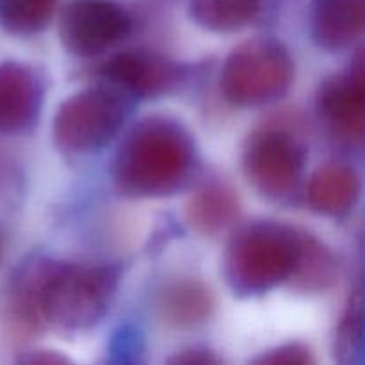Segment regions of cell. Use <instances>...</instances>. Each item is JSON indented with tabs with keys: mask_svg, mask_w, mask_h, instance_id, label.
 <instances>
[{
	"mask_svg": "<svg viewBox=\"0 0 365 365\" xmlns=\"http://www.w3.org/2000/svg\"><path fill=\"white\" fill-rule=\"evenodd\" d=\"M195 166V143L180 123L153 116L127 134L114 163V182L123 195L160 198L177 192Z\"/></svg>",
	"mask_w": 365,
	"mask_h": 365,
	"instance_id": "1",
	"label": "cell"
},
{
	"mask_svg": "<svg viewBox=\"0 0 365 365\" xmlns=\"http://www.w3.org/2000/svg\"><path fill=\"white\" fill-rule=\"evenodd\" d=\"M39 307L46 327L86 330L107 312L118 289L113 266H78L36 259Z\"/></svg>",
	"mask_w": 365,
	"mask_h": 365,
	"instance_id": "2",
	"label": "cell"
},
{
	"mask_svg": "<svg viewBox=\"0 0 365 365\" xmlns=\"http://www.w3.org/2000/svg\"><path fill=\"white\" fill-rule=\"evenodd\" d=\"M302 232L274 221L241 227L227 245L223 271L241 296L262 294L289 282L298 259Z\"/></svg>",
	"mask_w": 365,
	"mask_h": 365,
	"instance_id": "3",
	"label": "cell"
},
{
	"mask_svg": "<svg viewBox=\"0 0 365 365\" xmlns=\"http://www.w3.org/2000/svg\"><path fill=\"white\" fill-rule=\"evenodd\" d=\"M294 81L289 50L271 38H253L232 50L221 71V93L239 107H259L284 96Z\"/></svg>",
	"mask_w": 365,
	"mask_h": 365,
	"instance_id": "4",
	"label": "cell"
},
{
	"mask_svg": "<svg viewBox=\"0 0 365 365\" xmlns=\"http://www.w3.org/2000/svg\"><path fill=\"white\" fill-rule=\"evenodd\" d=\"M127 102L116 88H88L61 103L53 139L64 152L88 153L106 146L120 132Z\"/></svg>",
	"mask_w": 365,
	"mask_h": 365,
	"instance_id": "5",
	"label": "cell"
},
{
	"mask_svg": "<svg viewBox=\"0 0 365 365\" xmlns=\"http://www.w3.org/2000/svg\"><path fill=\"white\" fill-rule=\"evenodd\" d=\"M302 146L277 128H259L246 139L242 170L250 184L273 200H284L298 189L302 180Z\"/></svg>",
	"mask_w": 365,
	"mask_h": 365,
	"instance_id": "6",
	"label": "cell"
},
{
	"mask_svg": "<svg viewBox=\"0 0 365 365\" xmlns=\"http://www.w3.org/2000/svg\"><path fill=\"white\" fill-rule=\"evenodd\" d=\"M128 32L130 18L110 0H73L61 13V43L77 57L98 56Z\"/></svg>",
	"mask_w": 365,
	"mask_h": 365,
	"instance_id": "7",
	"label": "cell"
},
{
	"mask_svg": "<svg viewBox=\"0 0 365 365\" xmlns=\"http://www.w3.org/2000/svg\"><path fill=\"white\" fill-rule=\"evenodd\" d=\"M317 110L328 127L348 141L360 143L365 130L364 61L349 71L327 78L317 93Z\"/></svg>",
	"mask_w": 365,
	"mask_h": 365,
	"instance_id": "8",
	"label": "cell"
},
{
	"mask_svg": "<svg viewBox=\"0 0 365 365\" xmlns=\"http://www.w3.org/2000/svg\"><path fill=\"white\" fill-rule=\"evenodd\" d=\"M46 328L38 292L36 259L14 273L0 298V331L13 344L38 337Z\"/></svg>",
	"mask_w": 365,
	"mask_h": 365,
	"instance_id": "9",
	"label": "cell"
},
{
	"mask_svg": "<svg viewBox=\"0 0 365 365\" xmlns=\"http://www.w3.org/2000/svg\"><path fill=\"white\" fill-rule=\"evenodd\" d=\"M102 77L113 88L138 96H157L170 91L180 77L177 64L150 52H123L107 59Z\"/></svg>",
	"mask_w": 365,
	"mask_h": 365,
	"instance_id": "10",
	"label": "cell"
},
{
	"mask_svg": "<svg viewBox=\"0 0 365 365\" xmlns=\"http://www.w3.org/2000/svg\"><path fill=\"white\" fill-rule=\"evenodd\" d=\"M43 86L34 70L20 63L0 64V134H20L39 114Z\"/></svg>",
	"mask_w": 365,
	"mask_h": 365,
	"instance_id": "11",
	"label": "cell"
},
{
	"mask_svg": "<svg viewBox=\"0 0 365 365\" xmlns=\"http://www.w3.org/2000/svg\"><path fill=\"white\" fill-rule=\"evenodd\" d=\"M365 0H317L312 16L314 41L324 50H344L360 38Z\"/></svg>",
	"mask_w": 365,
	"mask_h": 365,
	"instance_id": "12",
	"label": "cell"
},
{
	"mask_svg": "<svg viewBox=\"0 0 365 365\" xmlns=\"http://www.w3.org/2000/svg\"><path fill=\"white\" fill-rule=\"evenodd\" d=\"M360 196V177L349 164L328 163L316 170L307 185V200L316 212L342 216Z\"/></svg>",
	"mask_w": 365,
	"mask_h": 365,
	"instance_id": "13",
	"label": "cell"
},
{
	"mask_svg": "<svg viewBox=\"0 0 365 365\" xmlns=\"http://www.w3.org/2000/svg\"><path fill=\"white\" fill-rule=\"evenodd\" d=\"M159 312L170 327L195 328L205 323L214 309L212 292L195 278H180L160 291Z\"/></svg>",
	"mask_w": 365,
	"mask_h": 365,
	"instance_id": "14",
	"label": "cell"
},
{
	"mask_svg": "<svg viewBox=\"0 0 365 365\" xmlns=\"http://www.w3.org/2000/svg\"><path fill=\"white\" fill-rule=\"evenodd\" d=\"M239 217V198L234 189L221 182L202 185L185 203L189 227L202 235H216Z\"/></svg>",
	"mask_w": 365,
	"mask_h": 365,
	"instance_id": "15",
	"label": "cell"
},
{
	"mask_svg": "<svg viewBox=\"0 0 365 365\" xmlns=\"http://www.w3.org/2000/svg\"><path fill=\"white\" fill-rule=\"evenodd\" d=\"M335 278L337 262L330 250L316 237L302 232L298 259L289 282L299 291L321 292L331 287Z\"/></svg>",
	"mask_w": 365,
	"mask_h": 365,
	"instance_id": "16",
	"label": "cell"
},
{
	"mask_svg": "<svg viewBox=\"0 0 365 365\" xmlns=\"http://www.w3.org/2000/svg\"><path fill=\"white\" fill-rule=\"evenodd\" d=\"M260 0H189L191 18L207 31L234 32L259 13Z\"/></svg>",
	"mask_w": 365,
	"mask_h": 365,
	"instance_id": "17",
	"label": "cell"
},
{
	"mask_svg": "<svg viewBox=\"0 0 365 365\" xmlns=\"http://www.w3.org/2000/svg\"><path fill=\"white\" fill-rule=\"evenodd\" d=\"M57 0H0V25L13 34L29 36L50 24Z\"/></svg>",
	"mask_w": 365,
	"mask_h": 365,
	"instance_id": "18",
	"label": "cell"
},
{
	"mask_svg": "<svg viewBox=\"0 0 365 365\" xmlns=\"http://www.w3.org/2000/svg\"><path fill=\"white\" fill-rule=\"evenodd\" d=\"M362 346V294L355 292L341 317L335 334V356L339 362H353Z\"/></svg>",
	"mask_w": 365,
	"mask_h": 365,
	"instance_id": "19",
	"label": "cell"
},
{
	"mask_svg": "<svg viewBox=\"0 0 365 365\" xmlns=\"http://www.w3.org/2000/svg\"><path fill=\"white\" fill-rule=\"evenodd\" d=\"M257 364H312L314 359L310 355V349L302 344H285L277 349L264 353L259 359H255Z\"/></svg>",
	"mask_w": 365,
	"mask_h": 365,
	"instance_id": "20",
	"label": "cell"
},
{
	"mask_svg": "<svg viewBox=\"0 0 365 365\" xmlns=\"http://www.w3.org/2000/svg\"><path fill=\"white\" fill-rule=\"evenodd\" d=\"M171 364H217L220 359L207 349H185L170 360Z\"/></svg>",
	"mask_w": 365,
	"mask_h": 365,
	"instance_id": "21",
	"label": "cell"
},
{
	"mask_svg": "<svg viewBox=\"0 0 365 365\" xmlns=\"http://www.w3.org/2000/svg\"><path fill=\"white\" fill-rule=\"evenodd\" d=\"M2 252H4V239H2V234H0V259H2Z\"/></svg>",
	"mask_w": 365,
	"mask_h": 365,
	"instance_id": "22",
	"label": "cell"
}]
</instances>
